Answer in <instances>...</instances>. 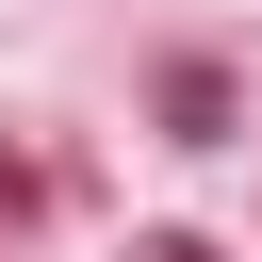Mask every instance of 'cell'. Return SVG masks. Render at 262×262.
Here are the masks:
<instances>
[{"mask_svg":"<svg viewBox=\"0 0 262 262\" xmlns=\"http://www.w3.org/2000/svg\"><path fill=\"white\" fill-rule=\"evenodd\" d=\"M147 262H213V246H147Z\"/></svg>","mask_w":262,"mask_h":262,"instance_id":"cell-1","label":"cell"}]
</instances>
